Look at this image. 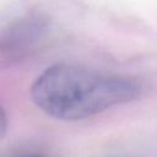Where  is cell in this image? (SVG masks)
I'll return each mask as SVG.
<instances>
[{
  "label": "cell",
  "mask_w": 157,
  "mask_h": 157,
  "mask_svg": "<svg viewBox=\"0 0 157 157\" xmlns=\"http://www.w3.org/2000/svg\"><path fill=\"white\" fill-rule=\"evenodd\" d=\"M7 130V117L2 107L0 105V139L6 134Z\"/></svg>",
  "instance_id": "4"
},
{
  "label": "cell",
  "mask_w": 157,
  "mask_h": 157,
  "mask_svg": "<svg viewBox=\"0 0 157 157\" xmlns=\"http://www.w3.org/2000/svg\"><path fill=\"white\" fill-rule=\"evenodd\" d=\"M10 157H54V156L40 148L25 147V148H18L17 151H13L10 155Z\"/></svg>",
  "instance_id": "3"
},
{
  "label": "cell",
  "mask_w": 157,
  "mask_h": 157,
  "mask_svg": "<svg viewBox=\"0 0 157 157\" xmlns=\"http://www.w3.org/2000/svg\"><path fill=\"white\" fill-rule=\"evenodd\" d=\"M140 83L125 75L60 63L32 83L31 97L45 114L66 121L82 120L140 96Z\"/></svg>",
  "instance_id": "1"
},
{
  "label": "cell",
  "mask_w": 157,
  "mask_h": 157,
  "mask_svg": "<svg viewBox=\"0 0 157 157\" xmlns=\"http://www.w3.org/2000/svg\"><path fill=\"white\" fill-rule=\"evenodd\" d=\"M50 17L40 11H31L10 22L0 32V59L18 61L33 53L45 39Z\"/></svg>",
  "instance_id": "2"
}]
</instances>
